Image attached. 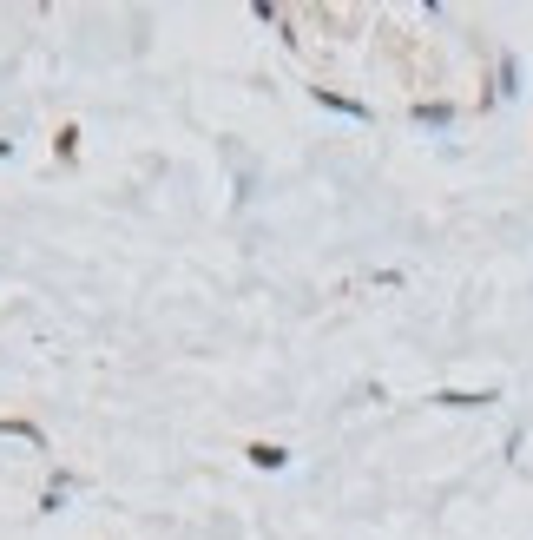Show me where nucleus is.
<instances>
[{"mask_svg":"<svg viewBox=\"0 0 533 540\" xmlns=\"http://www.w3.org/2000/svg\"><path fill=\"white\" fill-rule=\"evenodd\" d=\"M0 435H20V442H33V448H47V435L33 429V422H20V415H0Z\"/></svg>","mask_w":533,"mask_h":540,"instance_id":"1","label":"nucleus"},{"mask_svg":"<svg viewBox=\"0 0 533 540\" xmlns=\"http://www.w3.org/2000/svg\"><path fill=\"white\" fill-rule=\"evenodd\" d=\"M244 455H251L257 468H283V461H290V455H283L277 442H251V448H244Z\"/></svg>","mask_w":533,"mask_h":540,"instance_id":"2","label":"nucleus"},{"mask_svg":"<svg viewBox=\"0 0 533 540\" xmlns=\"http://www.w3.org/2000/svg\"><path fill=\"white\" fill-rule=\"evenodd\" d=\"M53 152L73 165V159H79V126H60V132H53Z\"/></svg>","mask_w":533,"mask_h":540,"instance_id":"3","label":"nucleus"}]
</instances>
